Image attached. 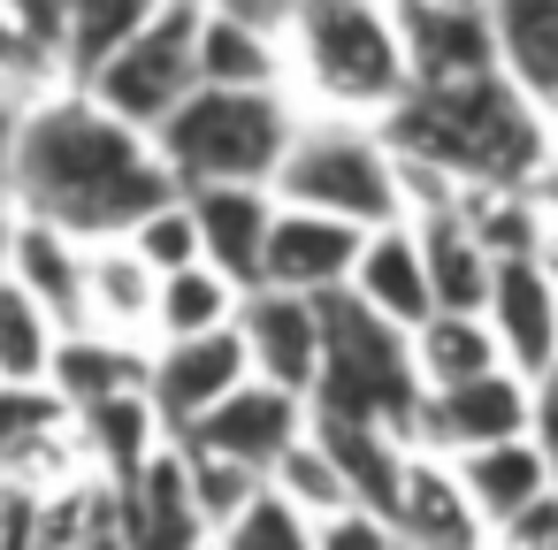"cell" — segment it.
Here are the masks:
<instances>
[{"label": "cell", "mask_w": 558, "mask_h": 550, "mask_svg": "<svg viewBox=\"0 0 558 550\" xmlns=\"http://www.w3.org/2000/svg\"><path fill=\"white\" fill-rule=\"evenodd\" d=\"M535 443H543V459L558 466V367L535 375Z\"/></svg>", "instance_id": "obj_39"}, {"label": "cell", "mask_w": 558, "mask_h": 550, "mask_svg": "<svg viewBox=\"0 0 558 550\" xmlns=\"http://www.w3.org/2000/svg\"><path fill=\"white\" fill-rule=\"evenodd\" d=\"M116 520L131 535V550H215V527L192 497V459L184 443H169L131 489H116Z\"/></svg>", "instance_id": "obj_16"}, {"label": "cell", "mask_w": 558, "mask_h": 550, "mask_svg": "<svg viewBox=\"0 0 558 550\" xmlns=\"http://www.w3.org/2000/svg\"><path fill=\"white\" fill-rule=\"evenodd\" d=\"M253 382V352L238 329L222 337H192V344H154V375H146V398L154 413L169 420V436L184 443L215 405H230L238 390Z\"/></svg>", "instance_id": "obj_10"}, {"label": "cell", "mask_w": 558, "mask_h": 550, "mask_svg": "<svg viewBox=\"0 0 558 550\" xmlns=\"http://www.w3.org/2000/svg\"><path fill=\"white\" fill-rule=\"evenodd\" d=\"M512 436H535V382L527 375L497 367V375L459 382V390H421L413 451L466 459V451H489V443H512Z\"/></svg>", "instance_id": "obj_8"}, {"label": "cell", "mask_w": 558, "mask_h": 550, "mask_svg": "<svg viewBox=\"0 0 558 550\" xmlns=\"http://www.w3.org/2000/svg\"><path fill=\"white\" fill-rule=\"evenodd\" d=\"M482 314H489L512 375L535 382L558 367V260H505Z\"/></svg>", "instance_id": "obj_15"}, {"label": "cell", "mask_w": 558, "mask_h": 550, "mask_svg": "<svg viewBox=\"0 0 558 550\" xmlns=\"http://www.w3.org/2000/svg\"><path fill=\"white\" fill-rule=\"evenodd\" d=\"M489 550H497V542H489Z\"/></svg>", "instance_id": "obj_44"}, {"label": "cell", "mask_w": 558, "mask_h": 550, "mask_svg": "<svg viewBox=\"0 0 558 550\" xmlns=\"http://www.w3.org/2000/svg\"><path fill=\"white\" fill-rule=\"evenodd\" d=\"M283 62H291V100L306 115H344V123H390L421 85L398 0H299Z\"/></svg>", "instance_id": "obj_3"}, {"label": "cell", "mask_w": 558, "mask_h": 550, "mask_svg": "<svg viewBox=\"0 0 558 550\" xmlns=\"http://www.w3.org/2000/svg\"><path fill=\"white\" fill-rule=\"evenodd\" d=\"M215 550H314V520H306L291 497L260 489V497H253V512H245L238 527H222V535H215Z\"/></svg>", "instance_id": "obj_34"}, {"label": "cell", "mask_w": 558, "mask_h": 550, "mask_svg": "<svg viewBox=\"0 0 558 550\" xmlns=\"http://www.w3.org/2000/svg\"><path fill=\"white\" fill-rule=\"evenodd\" d=\"M413 77L421 85H459L497 70V32H489V0H398Z\"/></svg>", "instance_id": "obj_17"}, {"label": "cell", "mask_w": 558, "mask_h": 550, "mask_svg": "<svg viewBox=\"0 0 558 550\" xmlns=\"http://www.w3.org/2000/svg\"><path fill=\"white\" fill-rule=\"evenodd\" d=\"M146 375H154V344H131V337H108V329H70L62 352H54V390L70 398V413L131 398V390H146Z\"/></svg>", "instance_id": "obj_24"}, {"label": "cell", "mask_w": 558, "mask_h": 550, "mask_svg": "<svg viewBox=\"0 0 558 550\" xmlns=\"http://www.w3.org/2000/svg\"><path fill=\"white\" fill-rule=\"evenodd\" d=\"M550 542H558V489H550L535 512H520V520L497 535V550H550Z\"/></svg>", "instance_id": "obj_38"}, {"label": "cell", "mask_w": 558, "mask_h": 550, "mask_svg": "<svg viewBox=\"0 0 558 550\" xmlns=\"http://www.w3.org/2000/svg\"><path fill=\"white\" fill-rule=\"evenodd\" d=\"M184 199V184L161 161V138L100 108L85 85H47L24 115L16 169H9V207L39 215L85 245L131 237L146 215Z\"/></svg>", "instance_id": "obj_1"}, {"label": "cell", "mask_w": 558, "mask_h": 550, "mask_svg": "<svg viewBox=\"0 0 558 550\" xmlns=\"http://www.w3.org/2000/svg\"><path fill=\"white\" fill-rule=\"evenodd\" d=\"M184 459H192V497H199V512H207L215 535L238 527V520L253 512V497L268 489L260 474H245V466H230V459H215V451H192V443H184Z\"/></svg>", "instance_id": "obj_33"}, {"label": "cell", "mask_w": 558, "mask_h": 550, "mask_svg": "<svg viewBox=\"0 0 558 550\" xmlns=\"http://www.w3.org/2000/svg\"><path fill=\"white\" fill-rule=\"evenodd\" d=\"M306 108L276 85V93H222V85H199L154 138H161V161L184 192H207V184H276L283 176V154L299 138Z\"/></svg>", "instance_id": "obj_4"}, {"label": "cell", "mask_w": 558, "mask_h": 550, "mask_svg": "<svg viewBox=\"0 0 558 550\" xmlns=\"http://www.w3.org/2000/svg\"><path fill=\"white\" fill-rule=\"evenodd\" d=\"M451 466H459V481H466V497H474V512H482L489 542H497L520 512H535V504L558 489V466L543 459V443H535V436H512V443L466 451V459H451Z\"/></svg>", "instance_id": "obj_20"}, {"label": "cell", "mask_w": 558, "mask_h": 550, "mask_svg": "<svg viewBox=\"0 0 558 550\" xmlns=\"http://www.w3.org/2000/svg\"><path fill=\"white\" fill-rule=\"evenodd\" d=\"M154 314H161V268L131 237L93 245V268H85V329L154 344Z\"/></svg>", "instance_id": "obj_19"}, {"label": "cell", "mask_w": 558, "mask_h": 550, "mask_svg": "<svg viewBox=\"0 0 558 550\" xmlns=\"http://www.w3.org/2000/svg\"><path fill=\"white\" fill-rule=\"evenodd\" d=\"M398 550H405V542H398Z\"/></svg>", "instance_id": "obj_43"}, {"label": "cell", "mask_w": 558, "mask_h": 550, "mask_svg": "<svg viewBox=\"0 0 558 550\" xmlns=\"http://www.w3.org/2000/svg\"><path fill=\"white\" fill-rule=\"evenodd\" d=\"M322 314H329V359H322L314 413L375 420V428H398V436L413 443V413H421L413 337L390 329L383 314H367L352 291H344V298H322Z\"/></svg>", "instance_id": "obj_6"}, {"label": "cell", "mask_w": 558, "mask_h": 550, "mask_svg": "<svg viewBox=\"0 0 558 550\" xmlns=\"http://www.w3.org/2000/svg\"><path fill=\"white\" fill-rule=\"evenodd\" d=\"M199 32H207V0H169V9L85 85L100 108H116L138 131H161L207 77H199Z\"/></svg>", "instance_id": "obj_7"}, {"label": "cell", "mask_w": 558, "mask_h": 550, "mask_svg": "<svg viewBox=\"0 0 558 550\" xmlns=\"http://www.w3.org/2000/svg\"><path fill=\"white\" fill-rule=\"evenodd\" d=\"M199 77L222 85V93H291V62H283V39L222 16L215 0H207V32H199Z\"/></svg>", "instance_id": "obj_28"}, {"label": "cell", "mask_w": 558, "mask_h": 550, "mask_svg": "<svg viewBox=\"0 0 558 550\" xmlns=\"http://www.w3.org/2000/svg\"><path fill=\"white\" fill-rule=\"evenodd\" d=\"M169 0H62V24H54V77L62 85H93Z\"/></svg>", "instance_id": "obj_23"}, {"label": "cell", "mask_w": 558, "mask_h": 550, "mask_svg": "<svg viewBox=\"0 0 558 550\" xmlns=\"http://www.w3.org/2000/svg\"><path fill=\"white\" fill-rule=\"evenodd\" d=\"M421 230V253H428V283H436V306L444 314H482L489 291H497V253L474 237L466 215H436V222H413Z\"/></svg>", "instance_id": "obj_27"}, {"label": "cell", "mask_w": 558, "mask_h": 550, "mask_svg": "<svg viewBox=\"0 0 558 550\" xmlns=\"http://www.w3.org/2000/svg\"><path fill=\"white\" fill-rule=\"evenodd\" d=\"M306 436H314V405L253 375V382H245L230 405H215L184 443H192V451H215V459H230V466H245V474H260V481H268V474H276Z\"/></svg>", "instance_id": "obj_9"}, {"label": "cell", "mask_w": 558, "mask_h": 550, "mask_svg": "<svg viewBox=\"0 0 558 550\" xmlns=\"http://www.w3.org/2000/svg\"><path fill=\"white\" fill-rule=\"evenodd\" d=\"M383 520L398 527L405 550H489V527H482L459 466L436 459V451H413L405 459V481H398V497H390Z\"/></svg>", "instance_id": "obj_13"}, {"label": "cell", "mask_w": 558, "mask_h": 550, "mask_svg": "<svg viewBox=\"0 0 558 550\" xmlns=\"http://www.w3.org/2000/svg\"><path fill=\"white\" fill-rule=\"evenodd\" d=\"M352 298L367 314H383L390 329L421 337L444 306H436V283H428V253H421V230L413 222H390V230H367V253H360V276H352Z\"/></svg>", "instance_id": "obj_18"}, {"label": "cell", "mask_w": 558, "mask_h": 550, "mask_svg": "<svg viewBox=\"0 0 558 550\" xmlns=\"http://www.w3.org/2000/svg\"><path fill=\"white\" fill-rule=\"evenodd\" d=\"M85 268H93V245L39 222V215H16V237H9V276L47 306L62 314V329H85Z\"/></svg>", "instance_id": "obj_21"}, {"label": "cell", "mask_w": 558, "mask_h": 550, "mask_svg": "<svg viewBox=\"0 0 558 550\" xmlns=\"http://www.w3.org/2000/svg\"><path fill=\"white\" fill-rule=\"evenodd\" d=\"M253 291H238L222 268H184V276H161V314H154V344H192V337H222L238 329Z\"/></svg>", "instance_id": "obj_29"}, {"label": "cell", "mask_w": 558, "mask_h": 550, "mask_svg": "<svg viewBox=\"0 0 558 550\" xmlns=\"http://www.w3.org/2000/svg\"><path fill=\"white\" fill-rule=\"evenodd\" d=\"M489 32H497V70L550 108L558 100V0H489Z\"/></svg>", "instance_id": "obj_25"}, {"label": "cell", "mask_w": 558, "mask_h": 550, "mask_svg": "<svg viewBox=\"0 0 558 550\" xmlns=\"http://www.w3.org/2000/svg\"><path fill=\"white\" fill-rule=\"evenodd\" d=\"M268 489H276V497H291V504H299L314 527L360 504V497H352V481H344V466L322 451V436H306V443H299V451H291L276 474H268Z\"/></svg>", "instance_id": "obj_32"}, {"label": "cell", "mask_w": 558, "mask_h": 550, "mask_svg": "<svg viewBox=\"0 0 558 550\" xmlns=\"http://www.w3.org/2000/svg\"><path fill=\"white\" fill-rule=\"evenodd\" d=\"M314 436H322V451L344 466L352 497H360L367 512H390V497H398V481H405L413 443H405L398 428H375V420H337V413H314Z\"/></svg>", "instance_id": "obj_26"}, {"label": "cell", "mask_w": 558, "mask_h": 550, "mask_svg": "<svg viewBox=\"0 0 558 550\" xmlns=\"http://www.w3.org/2000/svg\"><path fill=\"white\" fill-rule=\"evenodd\" d=\"M77 550H131V535H123V520L108 512V520H100V527H93V535H85Z\"/></svg>", "instance_id": "obj_41"}, {"label": "cell", "mask_w": 558, "mask_h": 550, "mask_svg": "<svg viewBox=\"0 0 558 550\" xmlns=\"http://www.w3.org/2000/svg\"><path fill=\"white\" fill-rule=\"evenodd\" d=\"M550 550H558V542H550Z\"/></svg>", "instance_id": "obj_45"}, {"label": "cell", "mask_w": 558, "mask_h": 550, "mask_svg": "<svg viewBox=\"0 0 558 550\" xmlns=\"http://www.w3.org/2000/svg\"><path fill=\"white\" fill-rule=\"evenodd\" d=\"M360 253H367V230H352V222H337V215L283 207V215H276V237H268L260 291H291V298H344V291H352V276H360Z\"/></svg>", "instance_id": "obj_12"}, {"label": "cell", "mask_w": 558, "mask_h": 550, "mask_svg": "<svg viewBox=\"0 0 558 550\" xmlns=\"http://www.w3.org/2000/svg\"><path fill=\"white\" fill-rule=\"evenodd\" d=\"M527 199H535V215H543V237H550V253H558V154H550V161L535 169Z\"/></svg>", "instance_id": "obj_40"}, {"label": "cell", "mask_w": 558, "mask_h": 550, "mask_svg": "<svg viewBox=\"0 0 558 550\" xmlns=\"http://www.w3.org/2000/svg\"><path fill=\"white\" fill-rule=\"evenodd\" d=\"M238 337L253 352V375L306 398L322 390V359H329V314L322 298H291V291H253L245 314H238Z\"/></svg>", "instance_id": "obj_11"}, {"label": "cell", "mask_w": 558, "mask_h": 550, "mask_svg": "<svg viewBox=\"0 0 558 550\" xmlns=\"http://www.w3.org/2000/svg\"><path fill=\"white\" fill-rule=\"evenodd\" d=\"M543 115H550V146H558V100H550V108H543Z\"/></svg>", "instance_id": "obj_42"}, {"label": "cell", "mask_w": 558, "mask_h": 550, "mask_svg": "<svg viewBox=\"0 0 558 550\" xmlns=\"http://www.w3.org/2000/svg\"><path fill=\"white\" fill-rule=\"evenodd\" d=\"M314 550H398V527H390L383 512L352 504V512H337V520L314 527Z\"/></svg>", "instance_id": "obj_36"}, {"label": "cell", "mask_w": 558, "mask_h": 550, "mask_svg": "<svg viewBox=\"0 0 558 550\" xmlns=\"http://www.w3.org/2000/svg\"><path fill=\"white\" fill-rule=\"evenodd\" d=\"M276 199L306 207V215H337L352 230H390V222H405V154L390 146L383 123L306 115L283 154Z\"/></svg>", "instance_id": "obj_5"}, {"label": "cell", "mask_w": 558, "mask_h": 550, "mask_svg": "<svg viewBox=\"0 0 558 550\" xmlns=\"http://www.w3.org/2000/svg\"><path fill=\"white\" fill-rule=\"evenodd\" d=\"M398 154L413 161H436L444 176H459L466 192H489V184H512L527 192L535 169L558 154L550 146V115L505 77H459V85H413V100L383 123Z\"/></svg>", "instance_id": "obj_2"}, {"label": "cell", "mask_w": 558, "mask_h": 550, "mask_svg": "<svg viewBox=\"0 0 558 550\" xmlns=\"http://www.w3.org/2000/svg\"><path fill=\"white\" fill-rule=\"evenodd\" d=\"M192 215H199V245H207V268H222L238 291H260V268H268V237H276V184H207V192H184Z\"/></svg>", "instance_id": "obj_14"}, {"label": "cell", "mask_w": 558, "mask_h": 550, "mask_svg": "<svg viewBox=\"0 0 558 550\" xmlns=\"http://www.w3.org/2000/svg\"><path fill=\"white\" fill-rule=\"evenodd\" d=\"M32 100H39V93H24V85L0 77V199H9V169H16V138H24Z\"/></svg>", "instance_id": "obj_37"}, {"label": "cell", "mask_w": 558, "mask_h": 550, "mask_svg": "<svg viewBox=\"0 0 558 550\" xmlns=\"http://www.w3.org/2000/svg\"><path fill=\"white\" fill-rule=\"evenodd\" d=\"M77 436H85V466H93L108 489H131V481H138L169 443H177L146 390H131V398H108V405L77 413Z\"/></svg>", "instance_id": "obj_22"}, {"label": "cell", "mask_w": 558, "mask_h": 550, "mask_svg": "<svg viewBox=\"0 0 558 550\" xmlns=\"http://www.w3.org/2000/svg\"><path fill=\"white\" fill-rule=\"evenodd\" d=\"M413 367H421V390H459V382L497 375L505 367V344H497L489 314H436L413 337Z\"/></svg>", "instance_id": "obj_30"}, {"label": "cell", "mask_w": 558, "mask_h": 550, "mask_svg": "<svg viewBox=\"0 0 558 550\" xmlns=\"http://www.w3.org/2000/svg\"><path fill=\"white\" fill-rule=\"evenodd\" d=\"M62 337V314H47L16 276H0V382H54Z\"/></svg>", "instance_id": "obj_31"}, {"label": "cell", "mask_w": 558, "mask_h": 550, "mask_svg": "<svg viewBox=\"0 0 558 550\" xmlns=\"http://www.w3.org/2000/svg\"><path fill=\"white\" fill-rule=\"evenodd\" d=\"M131 245L161 268V276H184V268H199L207 260V245H199V215H192V199H169L161 215H146L138 230H131Z\"/></svg>", "instance_id": "obj_35"}]
</instances>
